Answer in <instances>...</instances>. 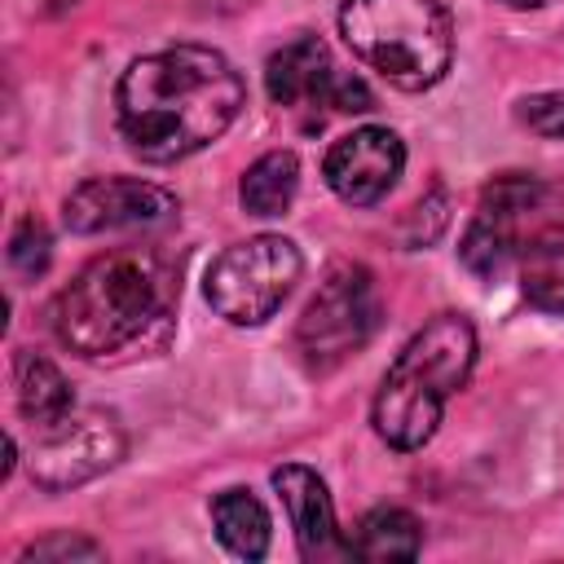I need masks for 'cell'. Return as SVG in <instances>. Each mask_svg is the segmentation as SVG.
<instances>
[{
	"instance_id": "6da1fadb",
	"label": "cell",
	"mask_w": 564,
	"mask_h": 564,
	"mask_svg": "<svg viewBox=\"0 0 564 564\" xmlns=\"http://www.w3.org/2000/svg\"><path fill=\"white\" fill-rule=\"evenodd\" d=\"M247 84L207 44H172L128 62L115 88L119 137L141 163H181L212 145L242 110Z\"/></svg>"
},
{
	"instance_id": "7a4b0ae2",
	"label": "cell",
	"mask_w": 564,
	"mask_h": 564,
	"mask_svg": "<svg viewBox=\"0 0 564 564\" xmlns=\"http://www.w3.org/2000/svg\"><path fill=\"white\" fill-rule=\"evenodd\" d=\"M176 269L150 247L93 256L53 300V335L75 357H110L176 308Z\"/></svg>"
},
{
	"instance_id": "3957f363",
	"label": "cell",
	"mask_w": 564,
	"mask_h": 564,
	"mask_svg": "<svg viewBox=\"0 0 564 564\" xmlns=\"http://www.w3.org/2000/svg\"><path fill=\"white\" fill-rule=\"evenodd\" d=\"M476 366V330L463 313H436L423 330L410 335V344L388 366L370 423L383 445L410 454L423 449L445 414V401L467 383Z\"/></svg>"
},
{
	"instance_id": "277c9868",
	"label": "cell",
	"mask_w": 564,
	"mask_h": 564,
	"mask_svg": "<svg viewBox=\"0 0 564 564\" xmlns=\"http://www.w3.org/2000/svg\"><path fill=\"white\" fill-rule=\"evenodd\" d=\"M339 35L401 93H423L454 62V22L441 0H344Z\"/></svg>"
},
{
	"instance_id": "5b68a950",
	"label": "cell",
	"mask_w": 564,
	"mask_h": 564,
	"mask_svg": "<svg viewBox=\"0 0 564 564\" xmlns=\"http://www.w3.org/2000/svg\"><path fill=\"white\" fill-rule=\"evenodd\" d=\"M300 247L282 234H256L247 242L225 247L203 282L207 304L234 322V326H260L269 322L282 300L291 295V286L300 282Z\"/></svg>"
},
{
	"instance_id": "8992f818",
	"label": "cell",
	"mask_w": 564,
	"mask_h": 564,
	"mask_svg": "<svg viewBox=\"0 0 564 564\" xmlns=\"http://www.w3.org/2000/svg\"><path fill=\"white\" fill-rule=\"evenodd\" d=\"M375 326H379V291H375L370 269L339 264L326 273L317 295L304 304L295 344L308 366L326 370V366H339L344 357L361 352L370 344Z\"/></svg>"
},
{
	"instance_id": "52a82bcc",
	"label": "cell",
	"mask_w": 564,
	"mask_h": 564,
	"mask_svg": "<svg viewBox=\"0 0 564 564\" xmlns=\"http://www.w3.org/2000/svg\"><path fill=\"white\" fill-rule=\"evenodd\" d=\"M264 88L269 101L282 110H335V115H361L375 106V93L339 70L330 62V48L317 35H295L264 62Z\"/></svg>"
},
{
	"instance_id": "ba28073f",
	"label": "cell",
	"mask_w": 564,
	"mask_h": 564,
	"mask_svg": "<svg viewBox=\"0 0 564 564\" xmlns=\"http://www.w3.org/2000/svg\"><path fill=\"white\" fill-rule=\"evenodd\" d=\"M123 427L110 410H70L62 423L35 432L31 480L48 494L75 489L123 458Z\"/></svg>"
},
{
	"instance_id": "9c48e42d",
	"label": "cell",
	"mask_w": 564,
	"mask_h": 564,
	"mask_svg": "<svg viewBox=\"0 0 564 564\" xmlns=\"http://www.w3.org/2000/svg\"><path fill=\"white\" fill-rule=\"evenodd\" d=\"M181 212L176 194L141 176H88L62 203L70 234H119V229H159Z\"/></svg>"
},
{
	"instance_id": "30bf717a",
	"label": "cell",
	"mask_w": 564,
	"mask_h": 564,
	"mask_svg": "<svg viewBox=\"0 0 564 564\" xmlns=\"http://www.w3.org/2000/svg\"><path fill=\"white\" fill-rule=\"evenodd\" d=\"M405 167V145L392 128H352L344 132L322 163L326 185L335 189V198L352 203V207H375L379 198H388V189L397 185Z\"/></svg>"
},
{
	"instance_id": "8fae6325",
	"label": "cell",
	"mask_w": 564,
	"mask_h": 564,
	"mask_svg": "<svg viewBox=\"0 0 564 564\" xmlns=\"http://www.w3.org/2000/svg\"><path fill=\"white\" fill-rule=\"evenodd\" d=\"M273 489L286 507V520L295 529V542H300V555L304 560H330V555H348V538L339 533V520H335V502L326 494V480L304 467V463H282L273 467Z\"/></svg>"
},
{
	"instance_id": "7c38bea8",
	"label": "cell",
	"mask_w": 564,
	"mask_h": 564,
	"mask_svg": "<svg viewBox=\"0 0 564 564\" xmlns=\"http://www.w3.org/2000/svg\"><path fill=\"white\" fill-rule=\"evenodd\" d=\"M13 388H18V410H22V419H26L35 432L62 423V419L75 410V401H70V383H66V375H62L48 357L18 352Z\"/></svg>"
},
{
	"instance_id": "4fadbf2b",
	"label": "cell",
	"mask_w": 564,
	"mask_h": 564,
	"mask_svg": "<svg viewBox=\"0 0 564 564\" xmlns=\"http://www.w3.org/2000/svg\"><path fill=\"white\" fill-rule=\"evenodd\" d=\"M212 524L229 555L238 560H264L269 555V511L251 489H225L212 498Z\"/></svg>"
},
{
	"instance_id": "5bb4252c",
	"label": "cell",
	"mask_w": 564,
	"mask_h": 564,
	"mask_svg": "<svg viewBox=\"0 0 564 564\" xmlns=\"http://www.w3.org/2000/svg\"><path fill=\"white\" fill-rule=\"evenodd\" d=\"M520 291L533 308L564 317V225H546L520 247Z\"/></svg>"
},
{
	"instance_id": "9a60e30c",
	"label": "cell",
	"mask_w": 564,
	"mask_h": 564,
	"mask_svg": "<svg viewBox=\"0 0 564 564\" xmlns=\"http://www.w3.org/2000/svg\"><path fill=\"white\" fill-rule=\"evenodd\" d=\"M423 546V524L405 507H375L361 516L348 538V555L357 560H414Z\"/></svg>"
},
{
	"instance_id": "2e32d148",
	"label": "cell",
	"mask_w": 564,
	"mask_h": 564,
	"mask_svg": "<svg viewBox=\"0 0 564 564\" xmlns=\"http://www.w3.org/2000/svg\"><path fill=\"white\" fill-rule=\"evenodd\" d=\"M295 189H300V159L291 150H269L242 172L238 198L251 216H282L295 203Z\"/></svg>"
},
{
	"instance_id": "e0dca14e",
	"label": "cell",
	"mask_w": 564,
	"mask_h": 564,
	"mask_svg": "<svg viewBox=\"0 0 564 564\" xmlns=\"http://www.w3.org/2000/svg\"><path fill=\"white\" fill-rule=\"evenodd\" d=\"M516 220L511 212H494V207H480L476 220L467 225L463 242H458V260L467 264V273L476 278H498L507 269V260L516 256L520 238H516Z\"/></svg>"
},
{
	"instance_id": "ac0fdd59",
	"label": "cell",
	"mask_w": 564,
	"mask_h": 564,
	"mask_svg": "<svg viewBox=\"0 0 564 564\" xmlns=\"http://www.w3.org/2000/svg\"><path fill=\"white\" fill-rule=\"evenodd\" d=\"M445 220H449V198H445V189L436 185V189H427V194L405 212L397 238H401V247H410V251H414V247H427V242L441 238Z\"/></svg>"
},
{
	"instance_id": "d6986e66",
	"label": "cell",
	"mask_w": 564,
	"mask_h": 564,
	"mask_svg": "<svg viewBox=\"0 0 564 564\" xmlns=\"http://www.w3.org/2000/svg\"><path fill=\"white\" fill-rule=\"evenodd\" d=\"M48 256H53L48 229H44L35 216H26V220L13 229V238H9V264H13V273H18V278H40V273L48 269Z\"/></svg>"
},
{
	"instance_id": "ffe728a7",
	"label": "cell",
	"mask_w": 564,
	"mask_h": 564,
	"mask_svg": "<svg viewBox=\"0 0 564 564\" xmlns=\"http://www.w3.org/2000/svg\"><path fill=\"white\" fill-rule=\"evenodd\" d=\"M538 198H542V185H538L533 176H524V172H502V176H494V181L485 185L480 207H494V212H511V216H520V212H529Z\"/></svg>"
},
{
	"instance_id": "44dd1931",
	"label": "cell",
	"mask_w": 564,
	"mask_h": 564,
	"mask_svg": "<svg viewBox=\"0 0 564 564\" xmlns=\"http://www.w3.org/2000/svg\"><path fill=\"white\" fill-rule=\"evenodd\" d=\"M44 564V560H101V546L93 538H79V533H48L40 542H31L22 551V564Z\"/></svg>"
},
{
	"instance_id": "7402d4cb",
	"label": "cell",
	"mask_w": 564,
	"mask_h": 564,
	"mask_svg": "<svg viewBox=\"0 0 564 564\" xmlns=\"http://www.w3.org/2000/svg\"><path fill=\"white\" fill-rule=\"evenodd\" d=\"M520 123L538 137H564V93H533L520 101Z\"/></svg>"
},
{
	"instance_id": "603a6c76",
	"label": "cell",
	"mask_w": 564,
	"mask_h": 564,
	"mask_svg": "<svg viewBox=\"0 0 564 564\" xmlns=\"http://www.w3.org/2000/svg\"><path fill=\"white\" fill-rule=\"evenodd\" d=\"M498 4H507V9H542L551 0H498Z\"/></svg>"
},
{
	"instance_id": "cb8c5ba5",
	"label": "cell",
	"mask_w": 564,
	"mask_h": 564,
	"mask_svg": "<svg viewBox=\"0 0 564 564\" xmlns=\"http://www.w3.org/2000/svg\"><path fill=\"white\" fill-rule=\"evenodd\" d=\"M229 4H251V0H229Z\"/></svg>"
}]
</instances>
